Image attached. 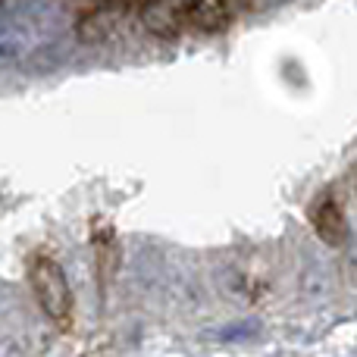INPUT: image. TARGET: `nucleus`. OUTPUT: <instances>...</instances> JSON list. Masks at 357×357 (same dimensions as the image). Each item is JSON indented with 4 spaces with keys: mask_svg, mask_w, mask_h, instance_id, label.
I'll list each match as a JSON object with an SVG mask.
<instances>
[{
    "mask_svg": "<svg viewBox=\"0 0 357 357\" xmlns=\"http://www.w3.org/2000/svg\"><path fill=\"white\" fill-rule=\"evenodd\" d=\"M25 270H29V285L38 307L47 314V320H54L56 326L66 329L73 323L75 301H73V289H69V279L63 273V266L54 257H47V254H31Z\"/></svg>",
    "mask_w": 357,
    "mask_h": 357,
    "instance_id": "f257e3e1",
    "label": "nucleus"
},
{
    "mask_svg": "<svg viewBox=\"0 0 357 357\" xmlns=\"http://www.w3.org/2000/svg\"><path fill=\"white\" fill-rule=\"evenodd\" d=\"M148 3L151 0H94L79 19V38L82 41H100L119 22H126L132 13H142Z\"/></svg>",
    "mask_w": 357,
    "mask_h": 357,
    "instance_id": "f03ea898",
    "label": "nucleus"
},
{
    "mask_svg": "<svg viewBox=\"0 0 357 357\" xmlns=\"http://www.w3.org/2000/svg\"><path fill=\"white\" fill-rule=\"evenodd\" d=\"M191 6L195 0H151L138 19L142 25L157 38H173L182 29H188V16H191Z\"/></svg>",
    "mask_w": 357,
    "mask_h": 357,
    "instance_id": "7ed1b4c3",
    "label": "nucleus"
},
{
    "mask_svg": "<svg viewBox=\"0 0 357 357\" xmlns=\"http://www.w3.org/2000/svg\"><path fill=\"white\" fill-rule=\"evenodd\" d=\"M248 6H251V0H195L188 16V29L204 31V35H220Z\"/></svg>",
    "mask_w": 357,
    "mask_h": 357,
    "instance_id": "20e7f679",
    "label": "nucleus"
},
{
    "mask_svg": "<svg viewBox=\"0 0 357 357\" xmlns=\"http://www.w3.org/2000/svg\"><path fill=\"white\" fill-rule=\"evenodd\" d=\"M307 220H310V229L317 232L320 241H326V245H333V248L345 245L348 220H345V210L339 207L335 197H320V201H314L307 210Z\"/></svg>",
    "mask_w": 357,
    "mask_h": 357,
    "instance_id": "39448f33",
    "label": "nucleus"
},
{
    "mask_svg": "<svg viewBox=\"0 0 357 357\" xmlns=\"http://www.w3.org/2000/svg\"><path fill=\"white\" fill-rule=\"evenodd\" d=\"M91 245H94V254H98L100 279H110L119 266V248H116V235H113V229H98V232L91 235Z\"/></svg>",
    "mask_w": 357,
    "mask_h": 357,
    "instance_id": "423d86ee",
    "label": "nucleus"
}]
</instances>
